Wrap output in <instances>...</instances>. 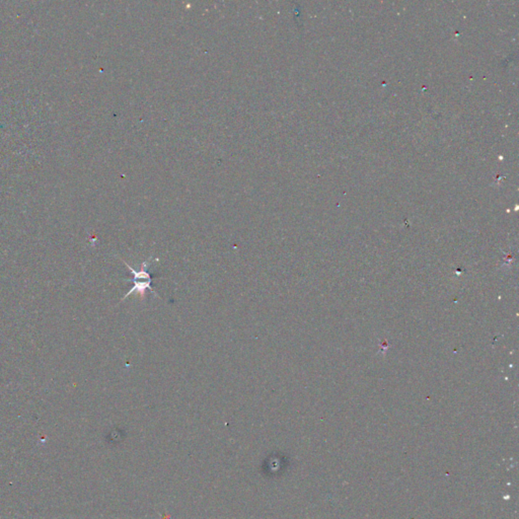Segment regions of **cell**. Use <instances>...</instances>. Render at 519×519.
<instances>
[{"label":"cell","instance_id":"obj_1","mask_svg":"<svg viewBox=\"0 0 519 519\" xmlns=\"http://www.w3.org/2000/svg\"><path fill=\"white\" fill-rule=\"evenodd\" d=\"M130 281H132V282L134 283V284H133V287H132L131 289L129 290V292H127V293L123 296V298L121 299V301H124V300H125L126 298H128V297L130 296V294H132L133 292H138V293H139V295H140V297H141V299H143V298L145 297V292H146V290H150V291H151V292H152L156 297L158 296V295L154 292V290L152 289V287H151V282H152V280H145V281L130 280Z\"/></svg>","mask_w":519,"mask_h":519},{"label":"cell","instance_id":"obj_2","mask_svg":"<svg viewBox=\"0 0 519 519\" xmlns=\"http://www.w3.org/2000/svg\"><path fill=\"white\" fill-rule=\"evenodd\" d=\"M122 262L124 263V265L131 271V273L133 274V279L131 280H138V279H144V280H152L151 278V275L150 273L147 271V268L149 266V263H150V260H147L145 262L142 263V266H141V269L140 271H136L135 269H133L128 263H126L125 261L122 260Z\"/></svg>","mask_w":519,"mask_h":519}]
</instances>
